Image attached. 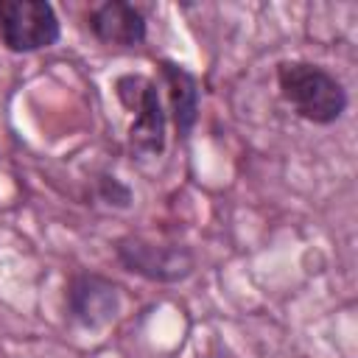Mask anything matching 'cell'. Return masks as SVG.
I'll return each instance as SVG.
<instances>
[{
	"label": "cell",
	"mask_w": 358,
	"mask_h": 358,
	"mask_svg": "<svg viewBox=\"0 0 358 358\" xmlns=\"http://www.w3.org/2000/svg\"><path fill=\"white\" fill-rule=\"evenodd\" d=\"M282 98L310 123H333L347 106V92L336 76L310 62H285L277 70Z\"/></svg>",
	"instance_id": "1"
},
{
	"label": "cell",
	"mask_w": 358,
	"mask_h": 358,
	"mask_svg": "<svg viewBox=\"0 0 358 358\" xmlns=\"http://www.w3.org/2000/svg\"><path fill=\"white\" fill-rule=\"evenodd\" d=\"M115 92L120 103L134 115L129 129L131 148L140 154H159L165 148V112L157 84L145 76H120L115 81Z\"/></svg>",
	"instance_id": "2"
},
{
	"label": "cell",
	"mask_w": 358,
	"mask_h": 358,
	"mask_svg": "<svg viewBox=\"0 0 358 358\" xmlns=\"http://www.w3.org/2000/svg\"><path fill=\"white\" fill-rule=\"evenodd\" d=\"M59 39V20L45 0H0V42L14 53L50 48Z\"/></svg>",
	"instance_id": "3"
},
{
	"label": "cell",
	"mask_w": 358,
	"mask_h": 358,
	"mask_svg": "<svg viewBox=\"0 0 358 358\" xmlns=\"http://www.w3.org/2000/svg\"><path fill=\"white\" fill-rule=\"evenodd\" d=\"M115 252L126 271L157 282H176L193 271V255L185 246H154L143 238H120Z\"/></svg>",
	"instance_id": "4"
},
{
	"label": "cell",
	"mask_w": 358,
	"mask_h": 358,
	"mask_svg": "<svg viewBox=\"0 0 358 358\" xmlns=\"http://www.w3.org/2000/svg\"><path fill=\"white\" fill-rule=\"evenodd\" d=\"M70 316L84 327H101L117 313V288L98 274H76L67 285Z\"/></svg>",
	"instance_id": "5"
},
{
	"label": "cell",
	"mask_w": 358,
	"mask_h": 358,
	"mask_svg": "<svg viewBox=\"0 0 358 358\" xmlns=\"http://www.w3.org/2000/svg\"><path fill=\"white\" fill-rule=\"evenodd\" d=\"M90 31L106 45L134 48L145 39V17L126 0H106L90 11Z\"/></svg>",
	"instance_id": "6"
},
{
	"label": "cell",
	"mask_w": 358,
	"mask_h": 358,
	"mask_svg": "<svg viewBox=\"0 0 358 358\" xmlns=\"http://www.w3.org/2000/svg\"><path fill=\"white\" fill-rule=\"evenodd\" d=\"M159 70H162V78L168 87L176 131L182 137H187L199 117V81L176 62H159Z\"/></svg>",
	"instance_id": "7"
},
{
	"label": "cell",
	"mask_w": 358,
	"mask_h": 358,
	"mask_svg": "<svg viewBox=\"0 0 358 358\" xmlns=\"http://www.w3.org/2000/svg\"><path fill=\"white\" fill-rule=\"evenodd\" d=\"M98 190H101V199H103L106 204L129 207V201H131V190H129L126 185H120L117 179H112V176H103V179L98 182Z\"/></svg>",
	"instance_id": "8"
}]
</instances>
